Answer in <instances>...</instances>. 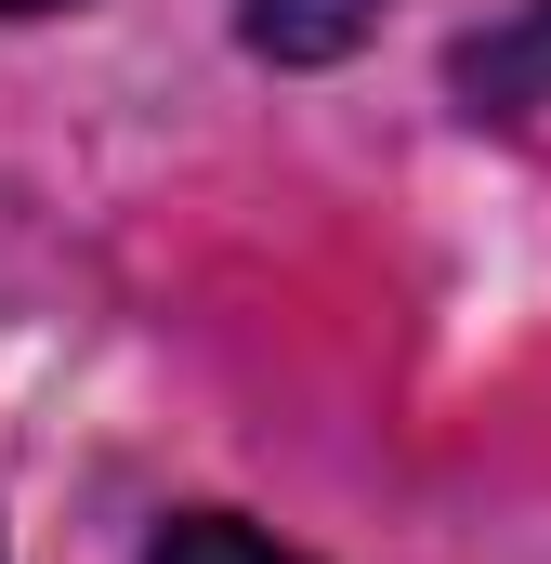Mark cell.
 <instances>
[{
  "instance_id": "6da1fadb",
  "label": "cell",
  "mask_w": 551,
  "mask_h": 564,
  "mask_svg": "<svg viewBox=\"0 0 551 564\" xmlns=\"http://www.w3.org/2000/svg\"><path fill=\"white\" fill-rule=\"evenodd\" d=\"M446 79H460L473 119H551V0L512 13V26H486V40H460Z\"/></svg>"
},
{
  "instance_id": "7a4b0ae2",
  "label": "cell",
  "mask_w": 551,
  "mask_h": 564,
  "mask_svg": "<svg viewBox=\"0 0 551 564\" xmlns=\"http://www.w3.org/2000/svg\"><path fill=\"white\" fill-rule=\"evenodd\" d=\"M368 26H381V0H250V53H276V66H328Z\"/></svg>"
},
{
  "instance_id": "3957f363",
  "label": "cell",
  "mask_w": 551,
  "mask_h": 564,
  "mask_svg": "<svg viewBox=\"0 0 551 564\" xmlns=\"http://www.w3.org/2000/svg\"><path fill=\"white\" fill-rule=\"evenodd\" d=\"M144 564H289V552H276V539H250L237 512H184V525H171Z\"/></svg>"
},
{
  "instance_id": "277c9868",
  "label": "cell",
  "mask_w": 551,
  "mask_h": 564,
  "mask_svg": "<svg viewBox=\"0 0 551 564\" xmlns=\"http://www.w3.org/2000/svg\"><path fill=\"white\" fill-rule=\"evenodd\" d=\"M0 13H66V0H0Z\"/></svg>"
}]
</instances>
